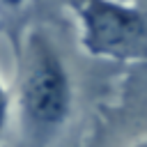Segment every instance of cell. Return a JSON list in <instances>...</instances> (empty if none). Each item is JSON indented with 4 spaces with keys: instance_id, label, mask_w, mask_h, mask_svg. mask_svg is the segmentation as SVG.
Masks as SVG:
<instances>
[{
    "instance_id": "cell-3",
    "label": "cell",
    "mask_w": 147,
    "mask_h": 147,
    "mask_svg": "<svg viewBox=\"0 0 147 147\" xmlns=\"http://www.w3.org/2000/svg\"><path fill=\"white\" fill-rule=\"evenodd\" d=\"M7 115H9V92H7L5 83L0 80V136H2V129L7 124Z\"/></svg>"
},
{
    "instance_id": "cell-1",
    "label": "cell",
    "mask_w": 147,
    "mask_h": 147,
    "mask_svg": "<svg viewBox=\"0 0 147 147\" xmlns=\"http://www.w3.org/2000/svg\"><path fill=\"white\" fill-rule=\"evenodd\" d=\"M74 87L67 64L41 30H30L18 60V115L30 140L48 142L67 124Z\"/></svg>"
},
{
    "instance_id": "cell-2",
    "label": "cell",
    "mask_w": 147,
    "mask_h": 147,
    "mask_svg": "<svg viewBox=\"0 0 147 147\" xmlns=\"http://www.w3.org/2000/svg\"><path fill=\"white\" fill-rule=\"evenodd\" d=\"M80 44L90 55L147 60V14L122 0H74Z\"/></svg>"
},
{
    "instance_id": "cell-5",
    "label": "cell",
    "mask_w": 147,
    "mask_h": 147,
    "mask_svg": "<svg viewBox=\"0 0 147 147\" xmlns=\"http://www.w3.org/2000/svg\"><path fill=\"white\" fill-rule=\"evenodd\" d=\"M136 147H147V138H145V140H140V142H138Z\"/></svg>"
},
{
    "instance_id": "cell-4",
    "label": "cell",
    "mask_w": 147,
    "mask_h": 147,
    "mask_svg": "<svg viewBox=\"0 0 147 147\" xmlns=\"http://www.w3.org/2000/svg\"><path fill=\"white\" fill-rule=\"evenodd\" d=\"M28 0H0V7H5V9H18V7H23Z\"/></svg>"
}]
</instances>
